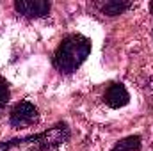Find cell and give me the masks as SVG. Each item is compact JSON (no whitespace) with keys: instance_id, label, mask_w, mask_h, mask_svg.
I'll return each mask as SVG.
<instances>
[{"instance_id":"6da1fadb","label":"cell","mask_w":153,"mask_h":151,"mask_svg":"<svg viewBox=\"0 0 153 151\" xmlns=\"http://www.w3.org/2000/svg\"><path fill=\"white\" fill-rule=\"evenodd\" d=\"M68 139H70L68 124L59 123L43 133L0 142V151H50L61 144H64Z\"/></svg>"},{"instance_id":"7a4b0ae2","label":"cell","mask_w":153,"mask_h":151,"mask_svg":"<svg viewBox=\"0 0 153 151\" xmlns=\"http://www.w3.org/2000/svg\"><path fill=\"white\" fill-rule=\"evenodd\" d=\"M91 53V41L85 36L71 34L61 41L53 53V66L61 73H73Z\"/></svg>"},{"instance_id":"3957f363","label":"cell","mask_w":153,"mask_h":151,"mask_svg":"<svg viewBox=\"0 0 153 151\" xmlns=\"http://www.w3.org/2000/svg\"><path fill=\"white\" fill-rule=\"evenodd\" d=\"M38 109L30 101H20L14 105V109L9 114V123L16 128L22 126H30L38 121Z\"/></svg>"},{"instance_id":"277c9868","label":"cell","mask_w":153,"mask_h":151,"mask_svg":"<svg viewBox=\"0 0 153 151\" xmlns=\"http://www.w3.org/2000/svg\"><path fill=\"white\" fill-rule=\"evenodd\" d=\"M50 2L46 0H18L14 2V9L25 18H43L50 13Z\"/></svg>"},{"instance_id":"5b68a950","label":"cell","mask_w":153,"mask_h":151,"mask_svg":"<svg viewBox=\"0 0 153 151\" xmlns=\"http://www.w3.org/2000/svg\"><path fill=\"white\" fill-rule=\"evenodd\" d=\"M105 103L111 107V109H121L128 103L130 100V94L126 91V87L123 84H111L105 91V96H103Z\"/></svg>"},{"instance_id":"8992f818","label":"cell","mask_w":153,"mask_h":151,"mask_svg":"<svg viewBox=\"0 0 153 151\" xmlns=\"http://www.w3.org/2000/svg\"><path fill=\"white\" fill-rule=\"evenodd\" d=\"M98 7L107 16H117V14H123L126 9H130L132 4L130 2H123V0H107V2L98 4Z\"/></svg>"},{"instance_id":"52a82bcc","label":"cell","mask_w":153,"mask_h":151,"mask_svg":"<svg viewBox=\"0 0 153 151\" xmlns=\"http://www.w3.org/2000/svg\"><path fill=\"white\" fill-rule=\"evenodd\" d=\"M141 148V137L139 135H130L123 141H119L111 151H139Z\"/></svg>"},{"instance_id":"ba28073f","label":"cell","mask_w":153,"mask_h":151,"mask_svg":"<svg viewBox=\"0 0 153 151\" xmlns=\"http://www.w3.org/2000/svg\"><path fill=\"white\" fill-rule=\"evenodd\" d=\"M9 101V85L4 76H0V109Z\"/></svg>"},{"instance_id":"9c48e42d","label":"cell","mask_w":153,"mask_h":151,"mask_svg":"<svg viewBox=\"0 0 153 151\" xmlns=\"http://www.w3.org/2000/svg\"><path fill=\"white\" fill-rule=\"evenodd\" d=\"M150 9H152V13H153V2H152V5H150Z\"/></svg>"}]
</instances>
